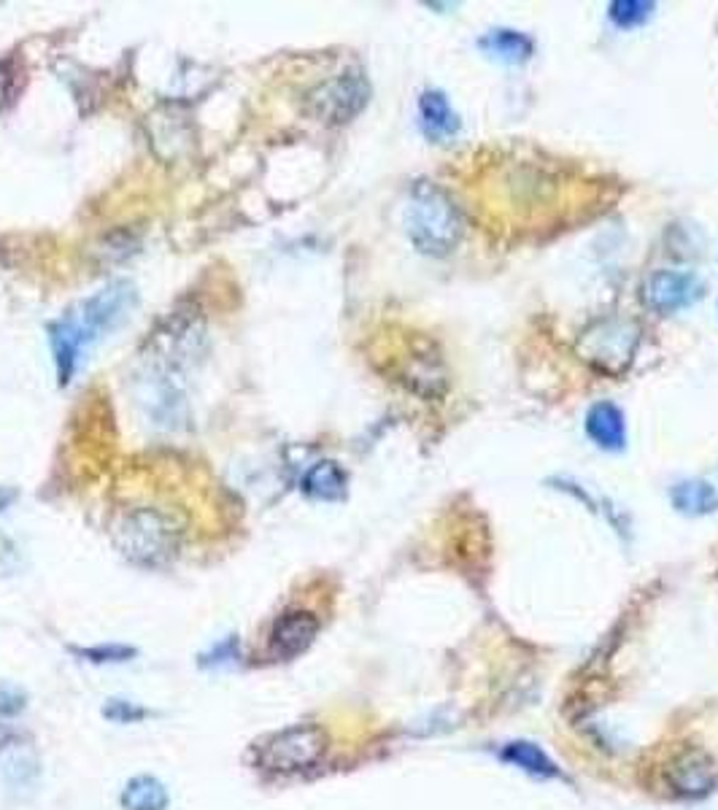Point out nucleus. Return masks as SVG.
I'll return each mask as SVG.
<instances>
[{
    "label": "nucleus",
    "mask_w": 718,
    "mask_h": 810,
    "mask_svg": "<svg viewBox=\"0 0 718 810\" xmlns=\"http://www.w3.org/2000/svg\"><path fill=\"white\" fill-rule=\"evenodd\" d=\"M303 489L316 500H340L346 492V473L335 463H319L305 473Z\"/></svg>",
    "instance_id": "nucleus-14"
},
{
    "label": "nucleus",
    "mask_w": 718,
    "mask_h": 810,
    "mask_svg": "<svg viewBox=\"0 0 718 810\" xmlns=\"http://www.w3.org/2000/svg\"><path fill=\"white\" fill-rule=\"evenodd\" d=\"M664 780H667V786L675 795L705 797L708 791H714L718 780L716 762L705 751L686 748L664 767Z\"/></svg>",
    "instance_id": "nucleus-7"
},
{
    "label": "nucleus",
    "mask_w": 718,
    "mask_h": 810,
    "mask_svg": "<svg viewBox=\"0 0 718 810\" xmlns=\"http://www.w3.org/2000/svg\"><path fill=\"white\" fill-rule=\"evenodd\" d=\"M673 502L684 513H710L718 508V492L705 481L678 484L673 492Z\"/></svg>",
    "instance_id": "nucleus-15"
},
{
    "label": "nucleus",
    "mask_w": 718,
    "mask_h": 810,
    "mask_svg": "<svg viewBox=\"0 0 718 810\" xmlns=\"http://www.w3.org/2000/svg\"><path fill=\"white\" fill-rule=\"evenodd\" d=\"M70 652L87 662H96V665H120V662H131L135 656V648L120 646V643H111V646H92V648H70Z\"/></svg>",
    "instance_id": "nucleus-17"
},
{
    "label": "nucleus",
    "mask_w": 718,
    "mask_h": 810,
    "mask_svg": "<svg viewBox=\"0 0 718 810\" xmlns=\"http://www.w3.org/2000/svg\"><path fill=\"white\" fill-rule=\"evenodd\" d=\"M22 695H16V691H9V689H0V713H16L22 711Z\"/></svg>",
    "instance_id": "nucleus-21"
},
{
    "label": "nucleus",
    "mask_w": 718,
    "mask_h": 810,
    "mask_svg": "<svg viewBox=\"0 0 718 810\" xmlns=\"http://www.w3.org/2000/svg\"><path fill=\"white\" fill-rule=\"evenodd\" d=\"M651 11H653V5L640 3V0H616V3L610 5V16H614V22L619 27L640 25V22L651 14Z\"/></svg>",
    "instance_id": "nucleus-18"
},
{
    "label": "nucleus",
    "mask_w": 718,
    "mask_h": 810,
    "mask_svg": "<svg viewBox=\"0 0 718 810\" xmlns=\"http://www.w3.org/2000/svg\"><path fill=\"white\" fill-rule=\"evenodd\" d=\"M103 717L114 724H135V721L149 717V711L127 700H109L103 706Z\"/></svg>",
    "instance_id": "nucleus-19"
},
{
    "label": "nucleus",
    "mask_w": 718,
    "mask_h": 810,
    "mask_svg": "<svg viewBox=\"0 0 718 810\" xmlns=\"http://www.w3.org/2000/svg\"><path fill=\"white\" fill-rule=\"evenodd\" d=\"M238 637H225L209 654H200V667H227L238 662Z\"/></svg>",
    "instance_id": "nucleus-20"
},
{
    "label": "nucleus",
    "mask_w": 718,
    "mask_h": 810,
    "mask_svg": "<svg viewBox=\"0 0 718 810\" xmlns=\"http://www.w3.org/2000/svg\"><path fill=\"white\" fill-rule=\"evenodd\" d=\"M405 230L419 252L449 254L462 235V219L440 187L419 181L405 206Z\"/></svg>",
    "instance_id": "nucleus-3"
},
{
    "label": "nucleus",
    "mask_w": 718,
    "mask_h": 810,
    "mask_svg": "<svg viewBox=\"0 0 718 810\" xmlns=\"http://www.w3.org/2000/svg\"><path fill=\"white\" fill-rule=\"evenodd\" d=\"M640 333L624 319H599L579 339V354L603 374H624L638 348Z\"/></svg>",
    "instance_id": "nucleus-4"
},
{
    "label": "nucleus",
    "mask_w": 718,
    "mask_h": 810,
    "mask_svg": "<svg viewBox=\"0 0 718 810\" xmlns=\"http://www.w3.org/2000/svg\"><path fill=\"white\" fill-rule=\"evenodd\" d=\"M319 635V619L311 611H287L284 617L276 619L270 630V656L273 659H294L305 654L311 643Z\"/></svg>",
    "instance_id": "nucleus-8"
},
{
    "label": "nucleus",
    "mask_w": 718,
    "mask_h": 810,
    "mask_svg": "<svg viewBox=\"0 0 718 810\" xmlns=\"http://www.w3.org/2000/svg\"><path fill=\"white\" fill-rule=\"evenodd\" d=\"M114 546L135 565L160 567L176 557L184 537L179 513L155 502H135L120 508L111 522Z\"/></svg>",
    "instance_id": "nucleus-2"
},
{
    "label": "nucleus",
    "mask_w": 718,
    "mask_h": 810,
    "mask_svg": "<svg viewBox=\"0 0 718 810\" xmlns=\"http://www.w3.org/2000/svg\"><path fill=\"white\" fill-rule=\"evenodd\" d=\"M699 298V284L694 276L681 274V270H659L649 276L643 287L646 306L659 313H673L686 309L688 303Z\"/></svg>",
    "instance_id": "nucleus-9"
},
{
    "label": "nucleus",
    "mask_w": 718,
    "mask_h": 810,
    "mask_svg": "<svg viewBox=\"0 0 718 810\" xmlns=\"http://www.w3.org/2000/svg\"><path fill=\"white\" fill-rule=\"evenodd\" d=\"M327 751V732L316 724H298L270 737L260 751V765L270 773H300L314 767Z\"/></svg>",
    "instance_id": "nucleus-5"
},
{
    "label": "nucleus",
    "mask_w": 718,
    "mask_h": 810,
    "mask_svg": "<svg viewBox=\"0 0 718 810\" xmlns=\"http://www.w3.org/2000/svg\"><path fill=\"white\" fill-rule=\"evenodd\" d=\"M503 756L508 765L519 767V770L524 773H532V776H540V778H557L559 776V767L557 762L551 759L549 754H546L543 748L535 746V743L529 741H516V743H508V746L503 748Z\"/></svg>",
    "instance_id": "nucleus-13"
},
{
    "label": "nucleus",
    "mask_w": 718,
    "mask_h": 810,
    "mask_svg": "<svg viewBox=\"0 0 718 810\" xmlns=\"http://www.w3.org/2000/svg\"><path fill=\"white\" fill-rule=\"evenodd\" d=\"M133 300L135 295L127 284H111L109 289L87 300L79 311L68 313L66 319L52 324V352H55L60 384L70 381L81 352H87L92 341L111 333L127 317V311L133 309Z\"/></svg>",
    "instance_id": "nucleus-1"
},
{
    "label": "nucleus",
    "mask_w": 718,
    "mask_h": 810,
    "mask_svg": "<svg viewBox=\"0 0 718 810\" xmlns=\"http://www.w3.org/2000/svg\"><path fill=\"white\" fill-rule=\"evenodd\" d=\"M419 114H422V127H425V133L433 141H446L457 135L459 116L451 111L449 100H446L444 92L429 90L422 95Z\"/></svg>",
    "instance_id": "nucleus-11"
},
{
    "label": "nucleus",
    "mask_w": 718,
    "mask_h": 810,
    "mask_svg": "<svg viewBox=\"0 0 718 810\" xmlns=\"http://www.w3.org/2000/svg\"><path fill=\"white\" fill-rule=\"evenodd\" d=\"M586 433L597 443L599 448L619 452L627 441V428H624L621 411L614 403H597L586 417Z\"/></svg>",
    "instance_id": "nucleus-10"
},
{
    "label": "nucleus",
    "mask_w": 718,
    "mask_h": 810,
    "mask_svg": "<svg viewBox=\"0 0 718 810\" xmlns=\"http://www.w3.org/2000/svg\"><path fill=\"white\" fill-rule=\"evenodd\" d=\"M481 46H484V49H490L492 55L503 57V60H508V63L527 60L529 52H532V44H529V38H524L521 33H514V31L492 33L490 38L481 41Z\"/></svg>",
    "instance_id": "nucleus-16"
},
{
    "label": "nucleus",
    "mask_w": 718,
    "mask_h": 810,
    "mask_svg": "<svg viewBox=\"0 0 718 810\" xmlns=\"http://www.w3.org/2000/svg\"><path fill=\"white\" fill-rule=\"evenodd\" d=\"M368 95H370L368 79H364L362 74L349 70V74H340L335 76L333 81H327V85L316 87V90L311 92L308 106L319 120L349 122L351 116H357L359 111L364 109Z\"/></svg>",
    "instance_id": "nucleus-6"
},
{
    "label": "nucleus",
    "mask_w": 718,
    "mask_h": 810,
    "mask_svg": "<svg viewBox=\"0 0 718 810\" xmlns=\"http://www.w3.org/2000/svg\"><path fill=\"white\" fill-rule=\"evenodd\" d=\"M120 802L125 810H168L170 795L155 776H135L122 789Z\"/></svg>",
    "instance_id": "nucleus-12"
}]
</instances>
